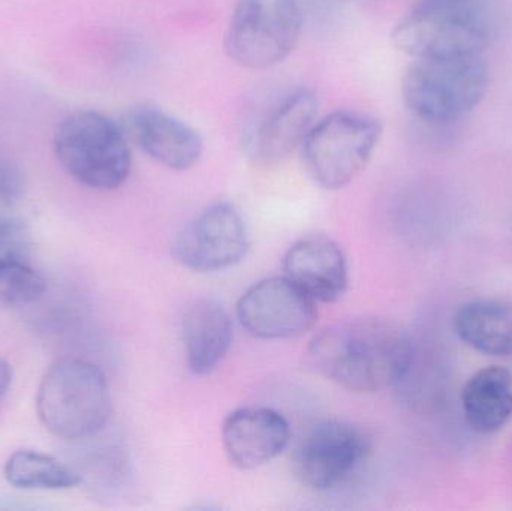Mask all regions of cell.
<instances>
[{"label": "cell", "mask_w": 512, "mask_h": 511, "mask_svg": "<svg viewBox=\"0 0 512 511\" xmlns=\"http://www.w3.org/2000/svg\"><path fill=\"white\" fill-rule=\"evenodd\" d=\"M310 366L343 389L376 393L405 383L415 365L408 333L382 318L339 321L319 332L307 350Z\"/></svg>", "instance_id": "obj_1"}, {"label": "cell", "mask_w": 512, "mask_h": 511, "mask_svg": "<svg viewBox=\"0 0 512 511\" xmlns=\"http://www.w3.org/2000/svg\"><path fill=\"white\" fill-rule=\"evenodd\" d=\"M490 0H420L393 30L412 59L481 54L495 35Z\"/></svg>", "instance_id": "obj_2"}, {"label": "cell", "mask_w": 512, "mask_h": 511, "mask_svg": "<svg viewBox=\"0 0 512 511\" xmlns=\"http://www.w3.org/2000/svg\"><path fill=\"white\" fill-rule=\"evenodd\" d=\"M36 413L44 428L60 440H86L98 434L111 416L104 372L87 360H56L39 383Z\"/></svg>", "instance_id": "obj_3"}, {"label": "cell", "mask_w": 512, "mask_h": 511, "mask_svg": "<svg viewBox=\"0 0 512 511\" xmlns=\"http://www.w3.org/2000/svg\"><path fill=\"white\" fill-rule=\"evenodd\" d=\"M60 167L93 191H114L131 176V143L119 122L95 110L68 114L54 134Z\"/></svg>", "instance_id": "obj_4"}, {"label": "cell", "mask_w": 512, "mask_h": 511, "mask_svg": "<svg viewBox=\"0 0 512 511\" xmlns=\"http://www.w3.org/2000/svg\"><path fill=\"white\" fill-rule=\"evenodd\" d=\"M489 89V68L481 54L414 59L403 77L406 107L432 123L471 113Z\"/></svg>", "instance_id": "obj_5"}, {"label": "cell", "mask_w": 512, "mask_h": 511, "mask_svg": "<svg viewBox=\"0 0 512 511\" xmlns=\"http://www.w3.org/2000/svg\"><path fill=\"white\" fill-rule=\"evenodd\" d=\"M381 137V123L367 114L331 113L316 120L301 144L304 168L321 188H345L366 170Z\"/></svg>", "instance_id": "obj_6"}, {"label": "cell", "mask_w": 512, "mask_h": 511, "mask_svg": "<svg viewBox=\"0 0 512 511\" xmlns=\"http://www.w3.org/2000/svg\"><path fill=\"white\" fill-rule=\"evenodd\" d=\"M301 29L300 0H237L225 33V51L243 68H271L294 51Z\"/></svg>", "instance_id": "obj_7"}, {"label": "cell", "mask_w": 512, "mask_h": 511, "mask_svg": "<svg viewBox=\"0 0 512 511\" xmlns=\"http://www.w3.org/2000/svg\"><path fill=\"white\" fill-rule=\"evenodd\" d=\"M372 443L358 426L325 420L313 426L294 453L298 482L316 492H328L348 483L366 464Z\"/></svg>", "instance_id": "obj_8"}, {"label": "cell", "mask_w": 512, "mask_h": 511, "mask_svg": "<svg viewBox=\"0 0 512 511\" xmlns=\"http://www.w3.org/2000/svg\"><path fill=\"white\" fill-rule=\"evenodd\" d=\"M251 248L248 224L233 203L212 204L177 233V263L198 273L221 272L245 260Z\"/></svg>", "instance_id": "obj_9"}, {"label": "cell", "mask_w": 512, "mask_h": 511, "mask_svg": "<svg viewBox=\"0 0 512 511\" xmlns=\"http://www.w3.org/2000/svg\"><path fill=\"white\" fill-rule=\"evenodd\" d=\"M237 318L246 332L265 341L300 338L318 318L310 299L286 276L262 279L245 291L237 303Z\"/></svg>", "instance_id": "obj_10"}, {"label": "cell", "mask_w": 512, "mask_h": 511, "mask_svg": "<svg viewBox=\"0 0 512 511\" xmlns=\"http://www.w3.org/2000/svg\"><path fill=\"white\" fill-rule=\"evenodd\" d=\"M318 96L309 89H297L277 99L258 117L245 137V152L252 161L274 165L300 149L318 120Z\"/></svg>", "instance_id": "obj_11"}, {"label": "cell", "mask_w": 512, "mask_h": 511, "mask_svg": "<svg viewBox=\"0 0 512 511\" xmlns=\"http://www.w3.org/2000/svg\"><path fill=\"white\" fill-rule=\"evenodd\" d=\"M119 123L129 143L170 170H189L203 156L204 143L200 134L161 108L135 105L125 111Z\"/></svg>", "instance_id": "obj_12"}, {"label": "cell", "mask_w": 512, "mask_h": 511, "mask_svg": "<svg viewBox=\"0 0 512 511\" xmlns=\"http://www.w3.org/2000/svg\"><path fill=\"white\" fill-rule=\"evenodd\" d=\"M291 441L282 413L268 407H245L228 414L222 443L228 461L240 470H255L276 459Z\"/></svg>", "instance_id": "obj_13"}, {"label": "cell", "mask_w": 512, "mask_h": 511, "mask_svg": "<svg viewBox=\"0 0 512 511\" xmlns=\"http://www.w3.org/2000/svg\"><path fill=\"white\" fill-rule=\"evenodd\" d=\"M283 272L315 302H337L348 290L345 254L330 237L309 236L295 242L283 257Z\"/></svg>", "instance_id": "obj_14"}, {"label": "cell", "mask_w": 512, "mask_h": 511, "mask_svg": "<svg viewBox=\"0 0 512 511\" xmlns=\"http://www.w3.org/2000/svg\"><path fill=\"white\" fill-rule=\"evenodd\" d=\"M233 321L213 299L194 300L183 314L186 360L195 375H209L224 362L233 344Z\"/></svg>", "instance_id": "obj_15"}, {"label": "cell", "mask_w": 512, "mask_h": 511, "mask_svg": "<svg viewBox=\"0 0 512 511\" xmlns=\"http://www.w3.org/2000/svg\"><path fill=\"white\" fill-rule=\"evenodd\" d=\"M462 407L472 431L492 435L512 419V374L502 366L475 372L462 390Z\"/></svg>", "instance_id": "obj_16"}, {"label": "cell", "mask_w": 512, "mask_h": 511, "mask_svg": "<svg viewBox=\"0 0 512 511\" xmlns=\"http://www.w3.org/2000/svg\"><path fill=\"white\" fill-rule=\"evenodd\" d=\"M459 338L478 353L492 357L512 354V303L477 299L460 306L454 317Z\"/></svg>", "instance_id": "obj_17"}, {"label": "cell", "mask_w": 512, "mask_h": 511, "mask_svg": "<svg viewBox=\"0 0 512 511\" xmlns=\"http://www.w3.org/2000/svg\"><path fill=\"white\" fill-rule=\"evenodd\" d=\"M3 477L21 491H69L81 485V474L47 453L17 450L6 459Z\"/></svg>", "instance_id": "obj_18"}, {"label": "cell", "mask_w": 512, "mask_h": 511, "mask_svg": "<svg viewBox=\"0 0 512 511\" xmlns=\"http://www.w3.org/2000/svg\"><path fill=\"white\" fill-rule=\"evenodd\" d=\"M47 282L27 260L0 258V308L32 305L44 297Z\"/></svg>", "instance_id": "obj_19"}, {"label": "cell", "mask_w": 512, "mask_h": 511, "mask_svg": "<svg viewBox=\"0 0 512 511\" xmlns=\"http://www.w3.org/2000/svg\"><path fill=\"white\" fill-rule=\"evenodd\" d=\"M17 204L0 198V258L27 260L32 239L26 221L18 215Z\"/></svg>", "instance_id": "obj_20"}, {"label": "cell", "mask_w": 512, "mask_h": 511, "mask_svg": "<svg viewBox=\"0 0 512 511\" xmlns=\"http://www.w3.org/2000/svg\"><path fill=\"white\" fill-rule=\"evenodd\" d=\"M23 194L24 177L20 168L14 162L0 156V198L18 203Z\"/></svg>", "instance_id": "obj_21"}, {"label": "cell", "mask_w": 512, "mask_h": 511, "mask_svg": "<svg viewBox=\"0 0 512 511\" xmlns=\"http://www.w3.org/2000/svg\"><path fill=\"white\" fill-rule=\"evenodd\" d=\"M12 384V366L0 357V399L8 393Z\"/></svg>", "instance_id": "obj_22"}]
</instances>
